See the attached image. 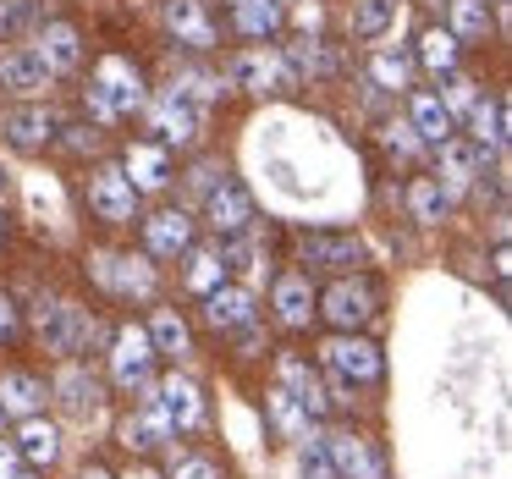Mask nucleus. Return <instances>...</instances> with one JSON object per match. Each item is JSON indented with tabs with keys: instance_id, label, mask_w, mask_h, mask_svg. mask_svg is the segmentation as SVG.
Segmentation results:
<instances>
[{
	"instance_id": "nucleus-1",
	"label": "nucleus",
	"mask_w": 512,
	"mask_h": 479,
	"mask_svg": "<svg viewBox=\"0 0 512 479\" xmlns=\"http://www.w3.org/2000/svg\"><path fill=\"white\" fill-rule=\"evenodd\" d=\"M83 100H89L94 122H122V116H133V111H144V105H149L144 72H138L127 56H100V61H94V72H89Z\"/></svg>"
},
{
	"instance_id": "nucleus-2",
	"label": "nucleus",
	"mask_w": 512,
	"mask_h": 479,
	"mask_svg": "<svg viewBox=\"0 0 512 479\" xmlns=\"http://www.w3.org/2000/svg\"><path fill=\"white\" fill-rule=\"evenodd\" d=\"M320 364H325V375H336L342 386H375L380 380V347L375 342H364V336H353V331H342V336H331V342L320 347Z\"/></svg>"
},
{
	"instance_id": "nucleus-3",
	"label": "nucleus",
	"mask_w": 512,
	"mask_h": 479,
	"mask_svg": "<svg viewBox=\"0 0 512 479\" xmlns=\"http://www.w3.org/2000/svg\"><path fill=\"white\" fill-rule=\"evenodd\" d=\"M111 375L122 391H155V347H149L144 325H122L111 342Z\"/></svg>"
},
{
	"instance_id": "nucleus-4",
	"label": "nucleus",
	"mask_w": 512,
	"mask_h": 479,
	"mask_svg": "<svg viewBox=\"0 0 512 479\" xmlns=\"http://www.w3.org/2000/svg\"><path fill=\"white\" fill-rule=\"evenodd\" d=\"M89 210L105 226H127L138 215V188L122 177V166H100L89 177Z\"/></svg>"
},
{
	"instance_id": "nucleus-5",
	"label": "nucleus",
	"mask_w": 512,
	"mask_h": 479,
	"mask_svg": "<svg viewBox=\"0 0 512 479\" xmlns=\"http://www.w3.org/2000/svg\"><path fill=\"white\" fill-rule=\"evenodd\" d=\"M144 122H149V144L160 149H188L193 138H199V111H193L188 100H177V94H160V100L144 105Z\"/></svg>"
},
{
	"instance_id": "nucleus-6",
	"label": "nucleus",
	"mask_w": 512,
	"mask_h": 479,
	"mask_svg": "<svg viewBox=\"0 0 512 479\" xmlns=\"http://www.w3.org/2000/svg\"><path fill=\"white\" fill-rule=\"evenodd\" d=\"M314 314H325L336 331H353V325H364L369 314H375V287H369L364 276H342L320 303H314Z\"/></svg>"
},
{
	"instance_id": "nucleus-7",
	"label": "nucleus",
	"mask_w": 512,
	"mask_h": 479,
	"mask_svg": "<svg viewBox=\"0 0 512 479\" xmlns=\"http://www.w3.org/2000/svg\"><path fill=\"white\" fill-rule=\"evenodd\" d=\"M485 166H490V155L474 144V138H446L441 144V166H435V182H441L446 193H468L479 177H485Z\"/></svg>"
},
{
	"instance_id": "nucleus-8",
	"label": "nucleus",
	"mask_w": 512,
	"mask_h": 479,
	"mask_svg": "<svg viewBox=\"0 0 512 479\" xmlns=\"http://www.w3.org/2000/svg\"><path fill=\"white\" fill-rule=\"evenodd\" d=\"M298 259L314 270H353V265H364V243L353 232H303Z\"/></svg>"
},
{
	"instance_id": "nucleus-9",
	"label": "nucleus",
	"mask_w": 512,
	"mask_h": 479,
	"mask_svg": "<svg viewBox=\"0 0 512 479\" xmlns=\"http://www.w3.org/2000/svg\"><path fill=\"white\" fill-rule=\"evenodd\" d=\"M204 215H210V226L221 237H237V232H248L254 226V199H248V188L243 182H215L210 193H204Z\"/></svg>"
},
{
	"instance_id": "nucleus-10",
	"label": "nucleus",
	"mask_w": 512,
	"mask_h": 479,
	"mask_svg": "<svg viewBox=\"0 0 512 479\" xmlns=\"http://www.w3.org/2000/svg\"><path fill=\"white\" fill-rule=\"evenodd\" d=\"M325 457H331V468L342 479H386V463H380V452L364 441V435L342 430V435H325Z\"/></svg>"
},
{
	"instance_id": "nucleus-11",
	"label": "nucleus",
	"mask_w": 512,
	"mask_h": 479,
	"mask_svg": "<svg viewBox=\"0 0 512 479\" xmlns=\"http://www.w3.org/2000/svg\"><path fill=\"white\" fill-rule=\"evenodd\" d=\"M89 314L72 309V303H45L39 309V342L50 347V353H78L83 342H89Z\"/></svg>"
},
{
	"instance_id": "nucleus-12",
	"label": "nucleus",
	"mask_w": 512,
	"mask_h": 479,
	"mask_svg": "<svg viewBox=\"0 0 512 479\" xmlns=\"http://www.w3.org/2000/svg\"><path fill=\"white\" fill-rule=\"evenodd\" d=\"M276 380H281V391H287V397L303 402V413H309V419L331 408V391L320 386V375H314V364L303 353H281L276 358Z\"/></svg>"
},
{
	"instance_id": "nucleus-13",
	"label": "nucleus",
	"mask_w": 512,
	"mask_h": 479,
	"mask_svg": "<svg viewBox=\"0 0 512 479\" xmlns=\"http://www.w3.org/2000/svg\"><path fill=\"white\" fill-rule=\"evenodd\" d=\"M50 78H56V72H50V61L39 56L34 45H17V50L0 56V83H6L12 94H45Z\"/></svg>"
},
{
	"instance_id": "nucleus-14",
	"label": "nucleus",
	"mask_w": 512,
	"mask_h": 479,
	"mask_svg": "<svg viewBox=\"0 0 512 479\" xmlns=\"http://www.w3.org/2000/svg\"><path fill=\"white\" fill-rule=\"evenodd\" d=\"M122 177L133 182L138 193H160L171 182V149H160V144H127V155H122Z\"/></svg>"
},
{
	"instance_id": "nucleus-15",
	"label": "nucleus",
	"mask_w": 512,
	"mask_h": 479,
	"mask_svg": "<svg viewBox=\"0 0 512 479\" xmlns=\"http://www.w3.org/2000/svg\"><path fill=\"white\" fill-rule=\"evenodd\" d=\"M160 413H166V419H171V430H199V424H204V397H199V386H193V380L188 375H166V380H160Z\"/></svg>"
},
{
	"instance_id": "nucleus-16",
	"label": "nucleus",
	"mask_w": 512,
	"mask_h": 479,
	"mask_svg": "<svg viewBox=\"0 0 512 479\" xmlns=\"http://www.w3.org/2000/svg\"><path fill=\"white\" fill-rule=\"evenodd\" d=\"M144 243H149V254H155V259L188 254V248H193V221H188V210H155V215L144 221Z\"/></svg>"
},
{
	"instance_id": "nucleus-17",
	"label": "nucleus",
	"mask_w": 512,
	"mask_h": 479,
	"mask_svg": "<svg viewBox=\"0 0 512 479\" xmlns=\"http://www.w3.org/2000/svg\"><path fill=\"white\" fill-rule=\"evenodd\" d=\"M171 435H177V430H171V419L160 413V402H144L138 413H127V419H122V446H127V452H160Z\"/></svg>"
},
{
	"instance_id": "nucleus-18",
	"label": "nucleus",
	"mask_w": 512,
	"mask_h": 479,
	"mask_svg": "<svg viewBox=\"0 0 512 479\" xmlns=\"http://www.w3.org/2000/svg\"><path fill=\"white\" fill-rule=\"evenodd\" d=\"M100 281L111 292H122V298H149V292H155V270H149L138 254H105L100 259Z\"/></svg>"
},
{
	"instance_id": "nucleus-19",
	"label": "nucleus",
	"mask_w": 512,
	"mask_h": 479,
	"mask_svg": "<svg viewBox=\"0 0 512 479\" xmlns=\"http://www.w3.org/2000/svg\"><path fill=\"white\" fill-rule=\"evenodd\" d=\"M166 28L177 34V45L188 50H215V23L199 0H171L166 6Z\"/></svg>"
},
{
	"instance_id": "nucleus-20",
	"label": "nucleus",
	"mask_w": 512,
	"mask_h": 479,
	"mask_svg": "<svg viewBox=\"0 0 512 479\" xmlns=\"http://www.w3.org/2000/svg\"><path fill=\"white\" fill-rule=\"evenodd\" d=\"M408 127L419 133V144H446V138H452V127H457V116L441 105V94L419 89L408 100Z\"/></svg>"
},
{
	"instance_id": "nucleus-21",
	"label": "nucleus",
	"mask_w": 512,
	"mask_h": 479,
	"mask_svg": "<svg viewBox=\"0 0 512 479\" xmlns=\"http://www.w3.org/2000/svg\"><path fill=\"white\" fill-rule=\"evenodd\" d=\"M232 83H237V89H248V94H276V89H287L292 78H287V67H281V56L248 50V56H237Z\"/></svg>"
},
{
	"instance_id": "nucleus-22",
	"label": "nucleus",
	"mask_w": 512,
	"mask_h": 479,
	"mask_svg": "<svg viewBox=\"0 0 512 479\" xmlns=\"http://www.w3.org/2000/svg\"><path fill=\"white\" fill-rule=\"evenodd\" d=\"M0 133L12 138L17 149H45L50 138H56V116H50L45 105H17V111H6Z\"/></svg>"
},
{
	"instance_id": "nucleus-23",
	"label": "nucleus",
	"mask_w": 512,
	"mask_h": 479,
	"mask_svg": "<svg viewBox=\"0 0 512 479\" xmlns=\"http://www.w3.org/2000/svg\"><path fill=\"white\" fill-rule=\"evenodd\" d=\"M204 320L215 325V331H237V325H248L254 320V292L248 287H215V292H204Z\"/></svg>"
},
{
	"instance_id": "nucleus-24",
	"label": "nucleus",
	"mask_w": 512,
	"mask_h": 479,
	"mask_svg": "<svg viewBox=\"0 0 512 479\" xmlns=\"http://www.w3.org/2000/svg\"><path fill=\"white\" fill-rule=\"evenodd\" d=\"M17 457H23V463H34V468H50L61 457V430L50 419H39V413H28L23 419V430H17Z\"/></svg>"
},
{
	"instance_id": "nucleus-25",
	"label": "nucleus",
	"mask_w": 512,
	"mask_h": 479,
	"mask_svg": "<svg viewBox=\"0 0 512 479\" xmlns=\"http://www.w3.org/2000/svg\"><path fill=\"white\" fill-rule=\"evenodd\" d=\"M270 303H276V320L287 325V331H303V325L314 320V303H320V298H314L309 276H281Z\"/></svg>"
},
{
	"instance_id": "nucleus-26",
	"label": "nucleus",
	"mask_w": 512,
	"mask_h": 479,
	"mask_svg": "<svg viewBox=\"0 0 512 479\" xmlns=\"http://www.w3.org/2000/svg\"><path fill=\"white\" fill-rule=\"evenodd\" d=\"M61 397V408L72 413V419H94V413H100V380L94 375H83L78 364H67L56 375V386H50Z\"/></svg>"
},
{
	"instance_id": "nucleus-27",
	"label": "nucleus",
	"mask_w": 512,
	"mask_h": 479,
	"mask_svg": "<svg viewBox=\"0 0 512 479\" xmlns=\"http://www.w3.org/2000/svg\"><path fill=\"white\" fill-rule=\"evenodd\" d=\"M39 402H45V380L39 375H28V369H6L0 375V413L28 419V413H39Z\"/></svg>"
},
{
	"instance_id": "nucleus-28",
	"label": "nucleus",
	"mask_w": 512,
	"mask_h": 479,
	"mask_svg": "<svg viewBox=\"0 0 512 479\" xmlns=\"http://www.w3.org/2000/svg\"><path fill=\"white\" fill-rule=\"evenodd\" d=\"M34 50L50 61V72H72L83 61V39H78V28H72V23H45Z\"/></svg>"
},
{
	"instance_id": "nucleus-29",
	"label": "nucleus",
	"mask_w": 512,
	"mask_h": 479,
	"mask_svg": "<svg viewBox=\"0 0 512 479\" xmlns=\"http://www.w3.org/2000/svg\"><path fill=\"white\" fill-rule=\"evenodd\" d=\"M408 215L419 226H441L446 215H452V193H446L435 177H413L408 182Z\"/></svg>"
},
{
	"instance_id": "nucleus-30",
	"label": "nucleus",
	"mask_w": 512,
	"mask_h": 479,
	"mask_svg": "<svg viewBox=\"0 0 512 479\" xmlns=\"http://www.w3.org/2000/svg\"><path fill=\"white\" fill-rule=\"evenodd\" d=\"M468 127H474V144L485 149V155H496L501 144H507V100H474V111H468Z\"/></svg>"
},
{
	"instance_id": "nucleus-31",
	"label": "nucleus",
	"mask_w": 512,
	"mask_h": 479,
	"mask_svg": "<svg viewBox=\"0 0 512 479\" xmlns=\"http://www.w3.org/2000/svg\"><path fill=\"white\" fill-rule=\"evenodd\" d=\"M149 347H155V353H171V358H182L193 347V331H188V320H182L177 309H155L149 314Z\"/></svg>"
},
{
	"instance_id": "nucleus-32",
	"label": "nucleus",
	"mask_w": 512,
	"mask_h": 479,
	"mask_svg": "<svg viewBox=\"0 0 512 479\" xmlns=\"http://www.w3.org/2000/svg\"><path fill=\"white\" fill-rule=\"evenodd\" d=\"M232 23L243 39H270L281 28V0H232Z\"/></svg>"
},
{
	"instance_id": "nucleus-33",
	"label": "nucleus",
	"mask_w": 512,
	"mask_h": 479,
	"mask_svg": "<svg viewBox=\"0 0 512 479\" xmlns=\"http://www.w3.org/2000/svg\"><path fill=\"white\" fill-rule=\"evenodd\" d=\"M281 67H287V78H325V72H336L331 50L320 45V39H298V45H287V56H281Z\"/></svg>"
},
{
	"instance_id": "nucleus-34",
	"label": "nucleus",
	"mask_w": 512,
	"mask_h": 479,
	"mask_svg": "<svg viewBox=\"0 0 512 479\" xmlns=\"http://www.w3.org/2000/svg\"><path fill=\"white\" fill-rule=\"evenodd\" d=\"M369 83L386 94H402L413 83V61L397 56V50H380V56H369Z\"/></svg>"
},
{
	"instance_id": "nucleus-35",
	"label": "nucleus",
	"mask_w": 512,
	"mask_h": 479,
	"mask_svg": "<svg viewBox=\"0 0 512 479\" xmlns=\"http://www.w3.org/2000/svg\"><path fill=\"white\" fill-rule=\"evenodd\" d=\"M397 23V0H353V34L358 39H380Z\"/></svg>"
},
{
	"instance_id": "nucleus-36",
	"label": "nucleus",
	"mask_w": 512,
	"mask_h": 479,
	"mask_svg": "<svg viewBox=\"0 0 512 479\" xmlns=\"http://www.w3.org/2000/svg\"><path fill=\"white\" fill-rule=\"evenodd\" d=\"M490 34V0H452V39Z\"/></svg>"
},
{
	"instance_id": "nucleus-37",
	"label": "nucleus",
	"mask_w": 512,
	"mask_h": 479,
	"mask_svg": "<svg viewBox=\"0 0 512 479\" xmlns=\"http://www.w3.org/2000/svg\"><path fill=\"white\" fill-rule=\"evenodd\" d=\"M419 61L430 72H457V39L446 34V28H430V34L419 39Z\"/></svg>"
},
{
	"instance_id": "nucleus-38",
	"label": "nucleus",
	"mask_w": 512,
	"mask_h": 479,
	"mask_svg": "<svg viewBox=\"0 0 512 479\" xmlns=\"http://www.w3.org/2000/svg\"><path fill=\"white\" fill-rule=\"evenodd\" d=\"M171 94L177 100H221V78H210V72H199V67H182L177 72V83H171Z\"/></svg>"
},
{
	"instance_id": "nucleus-39",
	"label": "nucleus",
	"mask_w": 512,
	"mask_h": 479,
	"mask_svg": "<svg viewBox=\"0 0 512 479\" xmlns=\"http://www.w3.org/2000/svg\"><path fill=\"white\" fill-rule=\"evenodd\" d=\"M221 281H226V259L221 254H193L188 259V287L199 292V298H204V292H215Z\"/></svg>"
},
{
	"instance_id": "nucleus-40",
	"label": "nucleus",
	"mask_w": 512,
	"mask_h": 479,
	"mask_svg": "<svg viewBox=\"0 0 512 479\" xmlns=\"http://www.w3.org/2000/svg\"><path fill=\"white\" fill-rule=\"evenodd\" d=\"M270 419H276V430L281 435H298V430H309V413H303V402L298 397H287V391H270Z\"/></svg>"
},
{
	"instance_id": "nucleus-41",
	"label": "nucleus",
	"mask_w": 512,
	"mask_h": 479,
	"mask_svg": "<svg viewBox=\"0 0 512 479\" xmlns=\"http://www.w3.org/2000/svg\"><path fill=\"white\" fill-rule=\"evenodd\" d=\"M474 100H479V83L463 78V72H446V94H441L446 111H452V116H468V111H474Z\"/></svg>"
},
{
	"instance_id": "nucleus-42",
	"label": "nucleus",
	"mask_w": 512,
	"mask_h": 479,
	"mask_svg": "<svg viewBox=\"0 0 512 479\" xmlns=\"http://www.w3.org/2000/svg\"><path fill=\"white\" fill-rule=\"evenodd\" d=\"M298 474L303 479H336L331 457H325V441H303L298 446Z\"/></svg>"
},
{
	"instance_id": "nucleus-43",
	"label": "nucleus",
	"mask_w": 512,
	"mask_h": 479,
	"mask_svg": "<svg viewBox=\"0 0 512 479\" xmlns=\"http://www.w3.org/2000/svg\"><path fill=\"white\" fill-rule=\"evenodd\" d=\"M380 144H386V149H391V155H402V160H408V155H419V149H424V144H419V133H413V127H408V122H402V127H397V122H391V127H386V133H380Z\"/></svg>"
},
{
	"instance_id": "nucleus-44",
	"label": "nucleus",
	"mask_w": 512,
	"mask_h": 479,
	"mask_svg": "<svg viewBox=\"0 0 512 479\" xmlns=\"http://www.w3.org/2000/svg\"><path fill=\"white\" fill-rule=\"evenodd\" d=\"M28 17H34V6H28V0H0V34H17Z\"/></svg>"
},
{
	"instance_id": "nucleus-45",
	"label": "nucleus",
	"mask_w": 512,
	"mask_h": 479,
	"mask_svg": "<svg viewBox=\"0 0 512 479\" xmlns=\"http://www.w3.org/2000/svg\"><path fill=\"white\" fill-rule=\"evenodd\" d=\"M171 479H221V468H215L210 457H188V463H177Z\"/></svg>"
},
{
	"instance_id": "nucleus-46",
	"label": "nucleus",
	"mask_w": 512,
	"mask_h": 479,
	"mask_svg": "<svg viewBox=\"0 0 512 479\" xmlns=\"http://www.w3.org/2000/svg\"><path fill=\"white\" fill-rule=\"evenodd\" d=\"M0 479H23V457L12 441H0Z\"/></svg>"
},
{
	"instance_id": "nucleus-47",
	"label": "nucleus",
	"mask_w": 512,
	"mask_h": 479,
	"mask_svg": "<svg viewBox=\"0 0 512 479\" xmlns=\"http://www.w3.org/2000/svg\"><path fill=\"white\" fill-rule=\"evenodd\" d=\"M17 336V309H12V298H0V342H12Z\"/></svg>"
},
{
	"instance_id": "nucleus-48",
	"label": "nucleus",
	"mask_w": 512,
	"mask_h": 479,
	"mask_svg": "<svg viewBox=\"0 0 512 479\" xmlns=\"http://www.w3.org/2000/svg\"><path fill=\"white\" fill-rule=\"evenodd\" d=\"M122 479H166V474H155V468H127Z\"/></svg>"
},
{
	"instance_id": "nucleus-49",
	"label": "nucleus",
	"mask_w": 512,
	"mask_h": 479,
	"mask_svg": "<svg viewBox=\"0 0 512 479\" xmlns=\"http://www.w3.org/2000/svg\"><path fill=\"white\" fill-rule=\"evenodd\" d=\"M83 479H111V474H105L100 463H89V468H83Z\"/></svg>"
},
{
	"instance_id": "nucleus-50",
	"label": "nucleus",
	"mask_w": 512,
	"mask_h": 479,
	"mask_svg": "<svg viewBox=\"0 0 512 479\" xmlns=\"http://www.w3.org/2000/svg\"><path fill=\"white\" fill-rule=\"evenodd\" d=\"M6 188H12V182H6V166H0V199H6Z\"/></svg>"
},
{
	"instance_id": "nucleus-51",
	"label": "nucleus",
	"mask_w": 512,
	"mask_h": 479,
	"mask_svg": "<svg viewBox=\"0 0 512 479\" xmlns=\"http://www.w3.org/2000/svg\"><path fill=\"white\" fill-rule=\"evenodd\" d=\"M0 232H6V221H0Z\"/></svg>"
},
{
	"instance_id": "nucleus-52",
	"label": "nucleus",
	"mask_w": 512,
	"mask_h": 479,
	"mask_svg": "<svg viewBox=\"0 0 512 479\" xmlns=\"http://www.w3.org/2000/svg\"><path fill=\"white\" fill-rule=\"evenodd\" d=\"M0 419H6V413H0Z\"/></svg>"
}]
</instances>
